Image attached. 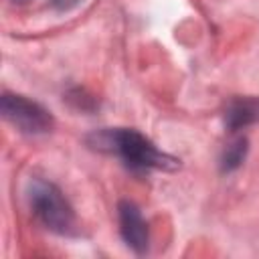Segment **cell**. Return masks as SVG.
<instances>
[{"mask_svg":"<svg viewBox=\"0 0 259 259\" xmlns=\"http://www.w3.org/2000/svg\"><path fill=\"white\" fill-rule=\"evenodd\" d=\"M95 138L97 150H107L119 154L127 166L134 170H150V168H162V170H174L178 168V160L162 154L146 136H142L136 130H105Z\"/></svg>","mask_w":259,"mask_h":259,"instance_id":"6da1fadb","label":"cell"},{"mask_svg":"<svg viewBox=\"0 0 259 259\" xmlns=\"http://www.w3.org/2000/svg\"><path fill=\"white\" fill-rule=\"evenodd\" d=\"M30 204L34 214L42 221V225L55 233H69L71 227L75 225V214L71 204L65 200L61 190L51 182L36 180L32 184Z\"/></svg>","mask_w":259,"mask_h":259,"instance_id":"7a4b0ae2","label":"cell"},{"mask_svg":"<svg viewBox=\"0 0 259 259\" xmlns=\"http://www.w3.org/2000/svg\"><path fill=\"white\" fill-rule=\"evenodd\" d=\"M0 107L4 117L26 134H45L53 127L51 113L36 101H30L22 95H2Z\"/></svg>","mask_w":259,"mask_h":259,"instance_id":"3957f363","label":"cell"},{"mask_svg":"<svg viewBox=\"0 0 259 259\" xmlns=\"http://www.w3.org/2000/svg\"><path fill=\"white\" fill-rule=\"evenodd\" d=\"M117 214H119V231H121V237L127 243V247H132L138 253L146 251L148 227H146L138 206L130 200H121L117 206Z\"/></svg>","mask_w":259,"mask_h":259,"instance_id":"277c9868","label":"cell"},{"mask_svg":"<svg viewBox=\"0 0 259 259\" xmlns=\"http://www.w3.org/2000/svg\"><path fill=\"white\" fill-rule=\"evenodd\" d=\"M225 121L231 130H241L259 121V97H237L227 105Z\"/></svg>","mask_w":259,"mask_h":259,"instance_id":"5b68a950","label":"cell"},{"mask_svg":"<svg viewBox=\"0 0 259 259\" xmlns=\"http://www.w3.org/2000/svg\"><path fill=\"white\" fill-rule=\"evenodd\" d=\"M245 154H247V140L245 138H239L233 144H229L227 150H225V154H223V160H221L223 170L225 172H231V170L239 168L241 162L245 160Z\"/></svg>","mask_w":259,"mask_h":259,"instance_id":"8992f818","label":"cell"},{"mask_svg":"<svg viewBox=\"0 0 259 259\" xmlns=\"http://www.w3.org/2000/svg\"><path fill=\"white\" fill-rule=\"evenodd\" d=\"M79 0H53V4L59 8V10H67V8H71V6H75Z\"/></svg>","mask_w":259,"mask_h":259,"instance_id":"52a82bcc","label":"cell"},{"mask_svg":"<svg viewBox=\"0 0 259 259\" xmlns=\"http://www.w3.org/2000/svg\"><path fill=\"white\" fill-rule=\"evenodd\" d=\"M14 2H28V0H14Z\"/></svg>","mask_w":259,"mask_h":259,"instance_id":"ba28073f","label":"cell"}]
</instances>
